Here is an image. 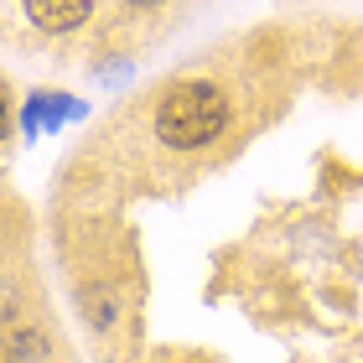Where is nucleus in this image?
I'll use <instances>...</instances> for the list:
<instances>
[{"label": "nucleus", "mask_w": 363, "mask_h": 363, "mask_svg": "<svg viewBox=\"0 0 363 363\" xmlns=\"http://www.w3.org/2000/svg\"><path fill=\"white\" fill-rule=\"evenodd\" d=\"M42 353H47V337H42V333H16L6 363H26V358H42Z\"/></svg>", "instance_id": "7ed1b4c3"}, {"label": "nucleus", "mask_w": 363, "mask_h": 363, "mask_svg": "<svg viewBox=\"0 0 363 363\" xmlns=\"http://www.w3.org/2000/svg\"><path fill=\"white\" fill-rule=\"evenodd\" d=\"M130 6H161V0H130Z\"/></svg>", "instance_id": "20e7f679"}, {"label": "nucleus", "mask_w": 363, "mask_h": 363, "mask_svg": "<svg viewBox=\"0 0 363 363\" xmlns=\"http://www.w3.org/2000/svg\"><path fill=\"white\" fill-rule=\"evenodd\" d=\"M26 16L42 31H73L94 16V0H26Z\"/></svg>", "instance_id": "f03ea898"}, {"label": "nucleus", "mask_w": 363, "mask_h": 363, "mask_svg": "<svg viewBox=\"0 0 363 363\" xmlns=\"http://www.w3.org/2000/svg\"><path fill=\"white\" fill-rule=\"evenodd\" d=\"M223 125H228V99L213 84H177L156 104V135L172 151H197V145L218 140Z\"/></svg>", "instance_id": "f257e3e1"}]
</instances>
